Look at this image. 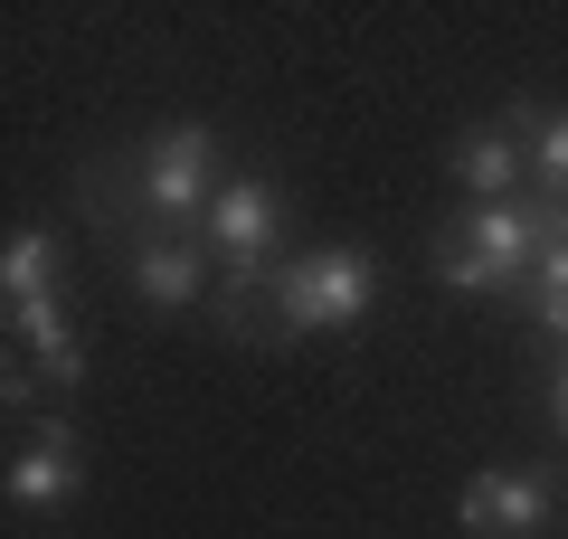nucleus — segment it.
I'll return each mask as SVG.
<instances>
[{
  "mask_svg": "<svg viewBox=\"0 0 568 539\" xmlns=\"http://www.w3.org/2000/svg\"><path fill=\"white\" fill-rule=\"evenodd\" d=\"M559 227H568V209H530V200L465 209V227L436 246V284H455V294H503V284H521L559 246Z\"/></svg>",
  "mask_w": 568,
  "mask_h": 539,
  "instance_id": "nucleus-1",
  "label": "nucleus"
},
{
  "mask_svg": "<svg viewBox=\"0 0 568 539\" xmlns=\"http://www.w3.org/2000/svg\"><path fill=\"white\" fill-rule=\"evenodd\" d=\"M369 303H379V265H369L361 246H313V256L275 265V284H265L275 332H342Z\"/></svg>",
  "mask_w": 568,
  "mask_h": 539,
  "instance_id": "nucleus-2",
  "label": "nucleus"
},
{
  "mask_svg": "<svg viewBox=\"0 0 568 539\" xmlns=\"http://www.w3.org/2000/svg\"><path fill=\"white\" fill-rule=\"evenodd\" d=\"M209 123H171L142 152V209L152 218H209Z\"/></svg>",
  "mask_w": 568,
  "mask_h": 539,
  "instance_id": "nucleus-3",
  "label": "nucleus"
},
{
  "mask_svg": "<svg viewBox=\"0 0 568 539\" xmlns=\"http://www.w3.org/2000/svg\"><path fill=\"white\" fill-rule=\"evenodd\" d=\"M209 246L227 256V275H275V227H284V200H275V180H227L219 200H209Z\"/></svg>",
  "mask_w": 568,
  "mask_h": 539,
  "instance_id": "nucleus-4",
  "label": "nucleus"
},
{
  "mask_svg": "<svg viewBox=\"0 0 568 539\" xmlns=\"http://www.w3.org/2000/svg\"><path fill=\"white\" fill-rule=\"evenodd\" d=\"M455 520H465L474 539H530L549 520V474H530V464H493V474L465 482Z\"/></svg>",
  "mask_w": 568,
  "mask_h": 539,
  "instance_id": "nucleus-5",
  "label": "nucleus"
},
{
  "mask_svg": "<svg viewBox=\"0 0 568 539\" xmlns=\"http://www.w3.org/2000/svg\"><path fill=\"white\" fill-rule=\"evenodd\" d=\"M77 436H67V426H39V445H29V455H10V474H0V492L20 501V511H67V501H77Z\"/></svg>",
  "mask_w": 568,
  "mask_h": 539,
  "instance_id": "nucleus-6",
  "label": "nucleus"
},
{
  "mask_svg": "<svg viewBox=\"0 0 568 539\" xmlns=\"http://www.w3.org/2000/svg\"><path fill=\"white\" fill-rule=\"evenodd\" d=\"M133 294L152 303V313H181V303H200V246H181V237H142V246H133Z\"/></svg>",
  "mask_w": 568,
  "mask_h": 539,
  "instance_id": "nucleus-7",
  "label": "nucleus"
},
{
  "mask_svg": "<svg viewBox=\"0 0 568 539\" xmlns=\"http://www.w3.org/2000/svg\"><path fill=\"white\" fill-rule=\"evenodd\" d=\"M0 294L10 303L58 294V237H48V227H10V246H0Z\"/></svg>",
  "mask_w": 568,
  "mask_h": 539,
  "instance_id": "nucleus-8",
  "label": "nucleus"
},
{
  "mask_svg": "<svg viewBox=\"0 0 568 539\" xmlns=\"http://www.w3.org/2000/svg\"><path fill=\"white\" fill-rule=\"evenodd\" d=\"M10 322H20V340L48 359V379H58V388H77V379H85V350H77V332H67L58 294H48V303H10Z\"/></svg>",
  "mask_w": 568,
  "mask_h": 539,
  "instance_id": "nucleus-9",
  "label": "nucleus"
},
{
  "mask_svg": "<svg viewBox=\"0 0 568 539\" xmlns=\"http://www.w3.org/2000/svg\"><path fill=\"white\" fill-rule=\"evenodd\" d=\"M455 180L474 190V209H493V200H511V180H521V152H511L503 133H465V142H455Z\"/></svg>",
  "mask_w": 568,
  "mask_h": 539,
  "instance_id": "nucleus-10",
  "label": "nucleus"
},
{
  "mask_svg": "<svg viewBox=\"0 0 568 539\" xmlns=\"http://www.w3.org/2000/svg\"><path fill=\"white\" fill-rule=\"evenodd\" d=\"M521 123L540 133V142H530V171H540V190H549V200H568V114H521Z\"/></svg>",
  "mask_w": 568,
  "mask_h": 539,
  "instance_id": "nucleus-11",
  "label": "nucleus"
},
{
  "mask_svg": "<svg viewBox=\"0 0 568 539\" xmlns=\"http://www.w3.org/2000/svg\"><path fill=\"white\" fill-rule=\"evenodd\" d=\"M530 284H540V294H530V303H540V322H549V332H568V227H559V246L530 265Z\"/></svg>",
  "mask_w": 568,
  "mask_h": 539,
  "instance_id": "nucleus-12",
  "label": "nucleus"
},
{
  "mask_svg": "<svg viewBox=\"0 0 568 539\" xmlns=\"http://www.w3.org/2000/svg\"><path fill=\"white\" fill-rule=\"evenodd\" d=\"M0 398H10V417H20V407H39V369H20V359H10V369H0Z\"/></svg>",
  "mask_w": 568,
  "mask_h": 539,
  "instance_id": "nucleus-13",
  "label": "nucleus"
},
{
  "mask_svg": "<svg viewBox=\"0 0 568 539\" xmlns=\"http://www.w3.org/2000/svg\"><path fill=\"white\" fill-rule=\"evenodd\" d=\"M559 426H568V369H559Z\"/></svg>",
  "mask_w": 568,
  "mask_h": 539,
  "instance_id": "nucleus-14",
  "label": "nucleus"
}]
</instances>
